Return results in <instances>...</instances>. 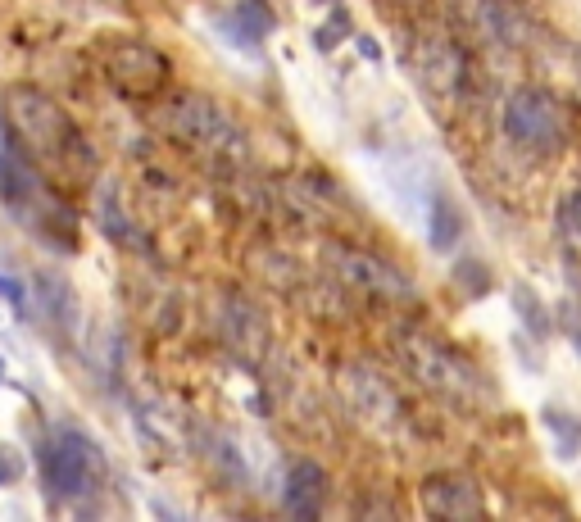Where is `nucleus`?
Listing matches in <instances>:
<instances>
[{"label": "nucleus", "instance_id": "1", "mask_svg": "<svg viewBox=\"0 0 581 522\" xmlns=\"http://www.w3.org/2000/svg\"><path fill=\"white\" fill-rule=\"evenodd\" d=\"M5 109H10V132L37 159H46L50 168H64V173H87L91 168V159H96L91 146L82 141V132L73 128V119L46 96V91L19 87V91H10Z\"/></svg>", "mask_w": 581, "mask_h": 522}, {"label": "nucleus", "instance_id": "2", "mask_svg": "<svg viewBox=\"0 0 581 522\" xmlns=\"http://www.w3.org/2000/svg\"><path fill=\"white\" fill-rule=\"evenodd\" d=\"M159 123H164L168 137H178L187 150H196L200 159H209V164H218V168H241L250 159L246 132H241L237 119L209 96L182 91V96H173L164 105Z\"/></svg>", "mask_w": 581, "mask_h": 522}, {"label": "nucleus", "instance_id": "3", "mask_svg": "<svg viewBox=\"0 0 581 522\" xmlns=\"http://www.w3.org/2000/svg\"><path fill=\"white\" fill-rule=\"evenodd\" d=\"M0 205L46 246H73V214L46 191L37 168L14 150L10 132L0 128Z\"/></svg>", "mask_w": 581, "mask_h": 522}, {"label": "nucleus", "instance_id": "4", "mask_svg": "<svg viewBox=\"0 0 581 522\" xmlns=\"http://www.w3.org/2000/svg\"><path fill=\"white\" fill-rule=\"evenodd\" d=\"M395 355H400L404 373L414 377L423 391L441 395V400H450V404H486L491 400L486 377L477 373L459 350H450L445 341H436V336L400 332L395 336Z\"/></svg>", "mask_w": 581, "mask_h": 522}, {"label": "nucleus", "instance_id": "5", "mask_svg": "<svg viewBox=\"0 0 581 522\" xmlns=\"http://www.w3.org/2000/svg\"><path fill=\"white\" fill-rule=\"evenodd\" d=\"M336 391H341V400H345V409H350V418H355L364 432L395 436L404 427L400 395H395V386L386 382L377 368H368V364H345L341 377H336Z\"/></svg>", "mask_w": 581, "mask_h": 522}, {"label": "nucleus", "instance_id": "6", "mask_svg": "<svg viewBox=\"0 0 581 522\" xmlns=\"http://www.w3.org/2000/svg\"><path fill=\"white\" fill-rule=\"evenodd\" d=\"M504 132L509 141H518L522 150H536V155H550L563 146L568 137V114L563 105L541 87H518L504 100Z\"/></svg>", "mask_w": 581, "mask_h": 522}, {"label": "nucleus", "instance_id": "7", "mask_svg": "<svg viewBox=\"0 0 581 522\" xmlns=\"http://www.w3.org/2000/svg\"><path fill=\"white\" fill-rule=\"evenodd\" d=\"M41 468H46L50 500H82V495H91L96 482H100L96 445H91L82 432H73V427H60V432L46 441Z\"/></svg>", "mask_w": 581, "mask_h": 522}, {"label": "nucleus", "instance_id": "8", "mask_svg": "<svg viewBox=\"0 0 581 522\" xmlns=\"http://www.w3.org/2000/svg\"><path fill=\"white\" fill-rule=\"evenodd\" d=\"M323 259H327V268H332V277H341V282L350 286V291H359V296H409V291H414L400 268H391L377 255H364V250L327 246Z\"/></svg>", "mask_w": 581, "mask_h": 522}, {"label": "nucleus", "instance_id": "9", "mask_svg": "<svg viewBox=\"0 0 581 522\" xmlns=\"http://www.w3.org/2000/svg\"><path fill=\"white\" fill-rule=\"evenodd\" d=\"M409 64H414V78L423 82L427 96H436V100H454V96H459V82H463V55L450 46V41L432 37V32L414 37Z\"/></svg>", "mask_w": 581, "mask_h": 522}, {"label": "nucleus", "instance_id": "10", "mask_svg": "<svg viewBox=\"0 0 581 522\" xmlns=\"http://www.w3.org/2000/svg\"><path fill=\"white\" fill-rule=\"evenodd\" d=\"M418 504H423L427 518H441V522H468V518H482L486 513L477 482L473 477H459V473L427 477L423 491H418Z\"/></svg>", "mask_w": 581, "mask_h": 522}, {"label": "nucleus", "instance_id": "11", "mask_svg": "<svg viewBox=\"0 0 581 522\" xmlns=\"http://www.w3.org/2000/svg\"><path fill=\"white\" fill-rule=\"evenodd\" d=\"M218 332H223V341L232 345L241 359H250V364L264 359L268 323L246 296H237V291H227V296H223V305H218Z\"/></svg>", "mask_w": 581, "mask_h": 522}, {"label": "nucleus", "instance_id": "12", "mask_svg": "<svg viewBox=\"0 0 581 522\" xmlns=\"http://www.w3.org/2000/svg\"><path fill=\"white\" fill-rule=\"evenodd\" d=\"M459 28L482 46H518V14L504 0H450Z\"/></svg>", "mask_w": 581, "mask_h": 522}, {"label": "nucleus", "instance_id": "13", "mask_svg": "<svg viewBox=\"0 0 581 522\" xmlns=\"http://www.w3.org/2000/svg\"><path fill=\"white\" fill-rule=\"evenodd\" d=\"M109 73H114V82L123 91H150L164 82L168 64L150 46H141V41H123V46L109 50Z\"/></svg>", "mask_w": 581, "mask_h": 522}, {"label": "nucleus", "instance_id": "14", "mask_svg": "<svg viewBox=\"0 0 581 522\" xmlns=\"http://www.w3.org/2000/svg\"><path fill=\"white\" fill-rule=\"evenodd\" d=\"M323 495H327V473L318 468L314 459H300L291 463V473H286V509L296 513V518H318L323 513Z\"/></svg>", "mask_w": 581, "mask_h": 522}, {"label": "nucleus", "instance_id": "15", "mask_svg": "<svg viewBox=\"0 0 581 522\" xmlns=\"http://www.w3.org/2000/svg\"><path fill=\"white\" fill-rule=\"evenodd\" d=\"M37 300L46 305V318L64 336L78 332V296H73V286L60 273H37Z\"/></svg>", "mask_w": 581, "mask_h": 522}, {"label": "nucleus", "instance_id": "16", "mask_svg": "<svg viewBox=\"0 0 581 522\" xmlns=\"http://www.w3.org/2000/svg\"><path fill=\"white\" fill-rule=\"evenodd\" d=\"M96 218H100V227H105V237H114L119 246H141L137 223H132V218L123 214V200H119V187H114V182H100Z\"/></svg>", "mask_w": 581, "mask_h": 522}, {"label": "nucleus", "instance_id": "17", "mask_svg": "<svg viewBox=\"0 0 581 522\" xmlns=\"http://www.w3.org/2000/svg\"><path fill=\"white\" fill-rule=\"evenodd\" d=\"M459 237H463V214L454 209L450 196L436 191V200H432V250H454Z\"/></svg>", "mask_w": 581, "mask_h": 522}, {"label": "nucleus", "instance_id": "18", "mask_svg": "<svg viewBox=\"0 0 581 522\" xmlns=\"http://www.w3.org/2000/svg\"><path fill=\"white\" fill-rule=\"evenodd\" d=\"M541 423L554 432V441H559V454H563V459L581 450V423L563 414L559 404H545V409H541Z\"/></svg>", "mask_w": 581, "mask_h": 522}, {"label": "nucleus", "instance_id": "19", "mask_svg": "<svg viewBox=\"0 0 581 522\" xmlns=\"http://www.w3.org/2000/svg\"><path fill=\"white\" fill-rule=\"evenodd\" d=\"M513 300H518V305H513V309H518V318H522V323H527V327H532L536 336H545V332H550V318H545L541 296H536L532 286H513Z\"/></svg>", "mask_w": 581, "mask_h": 522}, {"label": "nucleus", "instance_id": "20", "mask_svg": "<svg viewBox=\"0 0 581 522\" xmlns=\"http://www.w3.org/2000/svg\"><path fill=\"white\" fill-rule=\"evenodd\" d=\"M23 473H28V463H23V454L14 450V445L0 441V486H19Z\"/></svg>", "mask_w": 581, "mask_h": 522}, {"label": "nucleus", "instance_id": "21", "mask_svg": "<svg viewBox=\"0 0 581 522\" xmlns=\"http://www.w3.org/2000/svg\"><path fill=\"white\" fill-rule=\"evenodd\" d=\"M568 227H572V237L581 241V187L572 191V200H568Z\"/></svg>", "mask_w": 581, "mask_h": 522}, {"label": "nucleus", "instance_id": "22", "mask_svg": "<svg viewBox=\"0 0 581 522\" xmlns=\"http://www.w3.org/2000/svg\"><path fill=\"white\" fill-rule=\"evenodd\" d=\"M314 5H327V0H314ZM332 5H336V0H332Z\"/></svg>", "mask_w": 581, "mask_h": 522}, {"label": "nucleus", "instance_id": "23", "mask_svg": "<svg viewBox=\"0 0 581 522\" xmlns=\"http://www.w3.org/2000/svg\"><path fill=\"white\" fill-rule=\"evenodd\" d=\"M404 5H418V0H404Z\"/></svg>", "mask_w": 581, "mask_h": 522}, {"label": "nucleus", "instance_id": "24", "mask_svg": "<svg viewBox=\"0 0 581 522\" xmlns=\"http://www.w3.org/2000/svg\"><path fill=\"white\" fill-rule=\"evenodd\" d=\"M0 377H5V364H0Z\"/></svg>", "mask_w": 581, "mask_h": 522}]
</instances>
